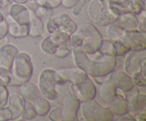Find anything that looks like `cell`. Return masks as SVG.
Returning <instances> with one entry per match:
<instances>
[{"label": "cell", "mask_w": 146, "mask_h": 121, "mask_svg": "<svg viewBox=\"0 0 146 121\" xmlns=\"http://www.w3.org/2000/svg\"><path fill=\"white\" fill-rule=\"evenodd\" d=\"M138 19V28L139 31H143V32H146V24H145V10H142L139 14Z\"/></svg>", "instance_id": "cell-36"}, {"label": "cell", "mask_w": 146, "mask_h": 121, "mask_svg": "<svg viewBox=\"0 0 146 121\" xmlns=\"http://www.w3.org/2000/svg\"><path fill=\"white\" fill-rule=\"evenodd\" d=\"M70 35L64 32L49 34L41 44V50L47 55H54L61 46L69 41Z\"/></svg>", "instance_id": "cell-8"}, {"label": "cell", "mask_w": 146, "mask_h": 121, "mask_svg": "<svg viewBox=\"0 0 146 121\" xmlns=\"http://www.w3.org/2000/svg\"><path fill=\"white\" fill-rule=\"evenodd\" d=\"M133 82L134 85H138L140 87L145 86L146 79H145V71H139L136 72L131 75Z\"/></svg>", "instance_id": "cell-31"}, {"label": "cell", "mask_w": 146, "mask_h": 121, "mask_svg": "<svg viewBox=\"0 0 146 121\" xmlns=\"http://www.w3.org/2000/svg\"><path fill=\"white\" fill-rule=\"evenodd\" d=\"M107 105V108L111 112L116 115L121 116L128 112V101L125 97V93L118 88H116V94L114 98Z\"/></svg>", "instance_id": "cell-15"}, {"label": "cell", "mask_w": 146, "mask_h": 121, "mask_svg": "<svg viewBox=\"0 0 146 121\" xmlns=\"http://www.w3.org/2000/svg\"><path fill=\"white\" fill-rule=\"evenodd\" d=\"M88 1H89V0H79V1H78V3L74 7V8L72 11L73 14L75 16L79 15V14L81 12V11H82V9L84 8V6L87 4V2H88Z\"/></svg>", "instance_id": "cell-37"}, {"label": "cell", "mask_w": 146, "mask_h": 121, "mask_svg": "<svg viewBox=\"0 0 146 121\" xmlns=\"http://www.w3.org/2000/svg\"><path fill=\"white\" fill-rule=\"evenodd\" d=\"M108 78L115 84L116 88L121 90L123 92H128L134 87L132 77L123 71H113L108 74Z\"/></svg>", "instance_id": "cell-14"}, {"label": "cell", "mask_w": 146, "mask_h": 121, "mask_svg": "<svg viewBox=\"0 0 146 121\" xmlns=\"http://www.w3.org/2000/svg\"><path fill=\"white\" fill-rule=\"evenodd\" d=\"M7 22L8 24V34L14 38H24L29 35V24H20L16 22L9 15L7 17Z\"/></svg>", "instance_id": "cell-18"}, {"label": "cell", "mask_w": 146, "mask_h": 121, "mask_svg": "<svg viewBox=\"0 0 146 121\" xmlns=\"http://www.w3.org/2000/svg\"><path fill=\"white\" fill-rule=\"evenodd\" d=\"M134 118H135V120L145 121L146 120L145 110L142 111V112H139V113H138V114H136L135 115H134Z\"/></svg>", "instance_id": "cell-40"}, {"label": "cell", "mask_w": 146, "mask_h": 121, "mask_svg": "<svg viewBox=\"0 0 146 121\" xmlns=\"http://www.w3.org/2000/svg\"><path fill=\"white\" fill-rule=\"evenodd\" d=\"M145 50L141 51H133L127 56L125 64V72L129 75L139 71H145Z\"/></svg>", "instance_id": "cell-10"}, {"label": "cell", "mask_w": 146, "mask_h": 121, "mask_svg": "<svg viewBox=\"0 0 146 121\" xmlns=\"http://www.w3.org/2000/svg\"><path fill=\"white\" fill-rule=\"evenodd\" d=\"M71 93L76 97L80 102L94 99L96 95V88L89 76L85 81L79 84H71Z\"/></svg>", "instance_id": "cell-9"}, {"label": "cell", "mask_w": 146, "mask_h": 121, "mask_svg": "<svg viewBox=\"0 0 146 121\" xmlns=\"http://www.w3.org/2000/svg\"><path fill=\"white\" fill-rule=\"evenodd\" d=\"M36 116V112L34 108L33 103L31 101L25 100V103H24V108L23 110L22 114L19 117V119L16 120H29L33 119Z\"/></svg>", "instance_id": "cell-29"}, {"label": "cell", "mask_w": 146, "mask_h": 121, "mask_svg": "<svg viewBox=\"0 0 146 121\" xmlns=\"http://www.w3.org/2000/svg\"><path fill=\"white\" fill-rule=\"evenodd\" d=\"M36 115L44 116L48 114L50 110V103L48 100L42 95H40L32 101Z\"/></svg>", "instance_id": "cell-25"}, {"label": "cell", "mask_w": 146, "mask_h": 121, "mask_svg": "<svg viewBox=\"0 0 146 121\" xmlns=\"http://www.w3.org/2000/svg\"><path fill=\"white\" fill-rule=\"evenodd\" d=\"M9 16L19 24H29V9L22 4H15L11 6L9 9Z\"/></svg>", "instance_id": "cell-20"}, {"label": "cell", "mask_w": 146, "mask_h": 121, "mask_svg": "<svg viewBox=\"0 0 146 121\" xmlns=\"http://www.w3.org/2000/svg\"><path fill=\"white\" fill-rule=\"evenodd\" d=\"M3 8V0H0V9Z\"/></svg>", "instance_id": "cell-44"}, {"label": "cell", "mask_w": 146, "mask_h": 121, "mask_svg": "<svg viewBox=\"0 0 146 121\" xmlns=\"http://www.w3.org/2000/svg\"><path fill=\"white\" fill-rule=\"evenodd\" d=\"M19 52V48L13 44L2 46L0 48V68L10 71L13 61Z\"/></svg>", "instance_id": "cell-16"}, {"label": "cell", "mask_w": 146, "mask_h": 121, "mask_svg": "<svg viewBox=\"0 0 146 121\" xmlns=\"http://www.w3.org/2000/svg\"><path fill=\"white\" fill-rule=\"evenodd\" d=\"M116 94V87L115 84L108 78L101 83L100 87V98L105 103L108 104L112 101Z\"/></svg>", "instance_id": "cell-22"}, {"label": "cell", "mask_w": 146, "mask_h": 121, "mask_svg": "<svg viewBox=\"0 0 146 121\" xmlns=\"http://www.w3.org/2000/svg\"><path fill=\"white\" fill-rule=\"evenodd\" d=\"M29 0H13L14 2H15L16 4H24L27 3Z\"/></svg>", "instance_id": "cell-42"}, {"label": "cell", "mask_w": 146, "mask_h": 121, "mask_svg": "<svg viewBox=\"0 0 146 121\" xmlns=\"http://www.w3.org/2000/svg\"><path fill=\"white\" fill-rule=\"evenodd\" d=\"M145 106L146 95L138 93L128 101V112L134 117L136 114L145 110Z\"/></svg>", "instance_id": "cell-19"}, {"label": "cell", "mask_w": 146, "mask_h": 121, "mask_svg": "<svg viewBox=\"0 0 146 121\" xmlns=\"http://www.w3.org/2000/svg\"><path fill=\"white\" fill-rule=\"evenodd\" d=\"M20 86H21L20 91H21V95L24 99L27 101H33L38 95H41L38 85L34 83L27 81Z\"/></svg>", "instance_id": "cell-24"}, {"label": "cell", "mask_w": 146, "mask_h": 121, "mask_svg": "<svg viewBox=\"0 0 146 121\" xmlns=\"http://www.w3.org/2000/svg\"><path fill=\"white\" fill-rule=\"evenodd\" d=\"M125 30L121 28L115 21L108 25L107 28V36L113 42L118 40L122 39L125 34Z\"/></svg>", "instance_id": "cell-26"}, {"label": "cell", "mask_w": 146, "mask_h": 121, "mask_svg": "<svg viewBox=\"0 0 146 121\" xmlns=\"http://www.w3.org/2000/svg\"><path fill=\"white\" fill-rule=\"evenodd\" d=\"M66 81L60 76L56 70L46 68L43 70L38 76V87L41 95L50 101L56 100L58 97V92L56 90V85H63Z\"/></svg>", "instance_id": "cell-5"}, {"label": "cell", "mask_w": 146, "mask_h": 121, "mask_svg": "<svg viewBox=\"0 0 146 121\" xmlns=\"http://www.w3.org/2000/svg\"><path fill=\"white\" fill-rule=\"evenodd\" d=\"M29 12V35L36 38L41 36L44 29V24L41 20L37 17L34 11L28 9Z\"/></svg>", "instance_id": "cell-23"}, {"label": "cell", "mask_w": 146, "mask_h": 121, "mask_svg": "<svg viewBox=\"0 0 146 121\" xmlns=\"http://www.w3.org/2000/svg\"><path fill=\"white\" fill-rule=\"evenodd\" d=\"M4 15H3L2 12H1V11H0V22H1V21H4Z\"/></svg>", "instance_id": "cell-43"}, {"label": "cell", "mask_w": 146, "mask_h": 121, "mask_svg": "<svg viewBox=\"0 0 146 121\" xmlns=\"http://www.w3.org/2000/svg\"><path fill=\"white\" fill-rule=\"evenodd\" d=\"M115 22L125 31L138 30V19L132 13H124L118 16Z\"/></svg>", "instance_id": "cell-21"}, {"label": "cell", "mask_w": 146, "mask_h": 121, "mask_svg": "<svg viewBox=\"0 0 146 121\" xmlns=\"http://www.w3.org/2000/svg\"><path fill=\"white\" fill-rule=\"evenodd\" d=\"M88 14L94 22L101 26L112 24L120 15L116 7L108 0H92L88 6Z\"/></svg>", "instance_id": "cell-3"}, {"label": "cell", "mask_w": 146, "mask_h": 121, "mask_svg": "<svg viewBox=\"0 0 146 121\" xmlns=\"http://www.w3.org/2000/svg\"><path fill=\"white\" fill-rule=\"evenodd\" d=\"M115 49V56L116 57H121L125 55L131 51L129 46L123 40H118L113 42Z\"/></svg>", "instance_id": "cell-30"}, {"label": "cell", "mask_w": 146, "mask_h": 121, "mask_svg": "<svg viewBox=\"0 0 146 121\" xmlns=\"http://www.w3.org/2000/svg\"><path fill=\"white\" fill-rule=\"evenodd\" d=\"M121 40L125 41L132 51H141L146 49L145 32L139 30L125 31Z\"/></svg>", "instance_id": "cell-12"}, {"label": "cell", "mask_w": 146, "mask_h": 121, "mask_svg": "<svg viewBox=\"0 0 146 121\" xmlns=\"http://www.w3.org/2000/svg\"><path fill=\"white\" fill-rule=\"evenodd\" d=\"M11 81V72L4 68H0V84L7 86Z\"/></svg>", "instance_id": "cell-32"}, {"label": "cell", "mask_w": 146, "mask_h": 121, "mask_svg": "<svg viewBox=\"0 0 146 121\" xmlns=\"http://www.w3.org/2000/svg\"><path fill=\"white\" fill-rule=\"evenodd\" d=\"M56 71L66 82H71L73 84L81 83L88 77L86 73L78 66L60 68Z\"/></svg>", "instance_id": "cell-13"}, {"label": "cell", "mask_w": 146, "mask_h": 121, "mask_svg": "<svg viewBox=\"0 0 146 121\" xmlns=\"http://www.w3.org/2000/svg\"><path fill=\"white\" fill-rule=\"evenodd\" d=\"M46 6L49 8L54 9L61 5L62 0H46Z\"/></svg>", "instance_id": "cell-39"}, {"label": "cell", "mask_w": 146, "mask_h": 121, "mask_svg": "<svg viewBox=\"0 0 146 121\" xmlns=\"http://www.w3.org/2000/svg\"><path fill=\"white\" fill-rule=\"evenodd\" d=\"M82 115L88 121H111L113 114L107 107L99 105L94 99L83 102Z\"/></svg>", "instance_id": "cell-6"}, {"label": "cell", "mask_w": 146, "mask_h": 121, "mask_svg": "<svg viewBox=\"0 0 146 121\" xmlns=\"http://www.w3.org/2000/svg\"><path fill=\"white\" fill-rule=\"evenodd\" d=\"M30 9L33 10L34 12L35 13L36 15L41 20L44 24L52 17L53 14H54V11L53 9L48 8L46 7H42V6H39L38 4H36L35 7Z\"/></svg>", "instance_id": "cell-27"}, {"label": "cell", "mask_w": 146, "mask_h": 121, "mask_svg": "<svg viewBox=\"0 0 146 121\" xmlns=\"http://www.w3.org/2000/svg\"><path fill=\"white\" fill-rule=\"evenodd\" d=\"M8 108L12 112V119L16 120L21 116L24 108L25 99L18 93L9 94Z\"/></svg>", "instance_id": "cell-17"}, {"label": "cell", "mask_w": 146, "mask_h": 121, "mask_svg": "<svg viewBox=\"0 0 146 121\" xmlns=\"http://www.w3.org/2000/svg\"><path fill=\"white\" fill-rule=\"evenodd\" d=\"M9 86H19L29 81L33 73L31 57L26 52H19L11 65Z\"/></svg>", "instance_id": "cell-4"}, {"label": "cell", "mask_w": 146, "mask_h": 121, "mask_svg": "<svg viewBox=\"0 0 146 121\" xmlns=\"http://www.w3.org/2000/svg\"><path fill=\"white\" fill-rule=\"evenodd\" d=\"M71 53L76 65L84 70L89 77L94 78L108 75L116 68V57L103 55L98 52V56L92 58L81 48L75 47H72Z\"/></svg>", "instance_id": "cell-1"}, {"label": "cell", "mask_w": 146, "mask_h": 121, "mask_svg": "<svg viewBox=\"0 0 146 121\" xmlns=\"http://www.w3.org/2000/svg\"><path fill=\"white\" fill-rule=\"evenodd\" d=\"M80 101L71 93L67 94L63 101L62 116L64 121H76Z\"/></svg>", "instance_id": "cell-11"}, {"label": "cell", "mask_w": 146, "mask_h": 121, "mask_svg": "<svg viewBox=\"0 0 146 121\" xmlns=\"http://www.w3.org/2000/svg\"><path fill=\"white\" fill-rule=\"evenodd\" d=\"M98 52L99 54H103V55H108L116 57L115 46H114L113 42L111 40L103 38L102 43H101V46L98 48Z\"/></svg>", "instance_id": "cell-28"}, {"label": "cell", "mask_w": 146, "mask_h": 121, "mask_svg": "<svg viewBox=\"0 0 146 121\" xmlns=\"http://www.w3.org/2000/svg\"><path fill=\"white\" fill-rule=\"evenodd\" d=\"M9 97V91L7 86L0 84V108L5 106Z\"/></svg>", "instance_id": "cell-33"}, {"label": "cell", "mask_w": 146, "mask_h": 121, "mask_svg": "<svg viewBox=\"0 0 146 121\" xmlns=\"http://www.w3.org/2000/svg\"><path fill=\"white\" fill-rule=\"evenodd\" d=\"M48 118L53 121H61L63 120L62 116V108L60 107L54 108L52 111H51L48 115Z\"/></svg>", "instance_id": "cell-34"}, {"label": "cell", "mask_w": 146, "mask_h": 121, "mask_svg": "<svg viewBox=\"0 0 146 121\" xmlns=\"http://www.w3.org/2000/svg\"><path fill=\"white\" fill-rule=\"evenodd\" d=\"M69 40L72 47L81 48L88 54H93L101 46L103 37L92 24L84 23L77 26L76 30L70 35Z\"/></svg>", "instance_id": "cell-2"}, {"label": "cell", "mask_w": 146, "mask_h": 121, "mask_svg": "<svg viewBox=\"0 0 146 121\" xmlns=\"http://www.w3.org/2000/svg\"><path fill=\"white\" fill-rule=\"evenodd\" d=\"M118 120H135V118L132 115L129 113V112H127V113L123 114V115H121V118L119 119H118Z\"/></svg>", "instance_id": "cell-41"}, {"label": "cell", "mask_w": 146, "mask_h": 121, "mask_svg": "<svg viewBox=\"0 0 146 121\" xmlns=\"http://www.w3.org/2000/svg\"><path fill=\"white\" fill-rule=\"evenodd\" d=\"M48 34L64 32L71 35L77 28V24L68 14H61L56 17H51L44 24Z\"/></svg>", "instance_id": "cell-7"}, {"label": "cell", "mask_w": 146, "mask_h": 121, "mask_svg": "<svg viewBox=\"0 0 146 121\" xmlns=\"http://www.w3.org/2000/svg\"><path fill=\"white\" fill-rule=\"evenodd\" d=\"M12 119V112L8 107L0 108V121L11 120Z\"/></svg>", "instance_id": "cell-35"}, {"label": "cell", "mask_w": 146, "mask_h": 121, "mask_svg": "<svg viewBox=\"0 0 146 121\" xmlns=\"http://www.w3.org/2000/svg\"><path fill=\"white\" fill-rule=\"evenodd\" d=\"M8 34V24L7 21L4 20L0 22V40L4 38Z\"/></svg>", "instance_id": "cell-38"}]
</instances>
